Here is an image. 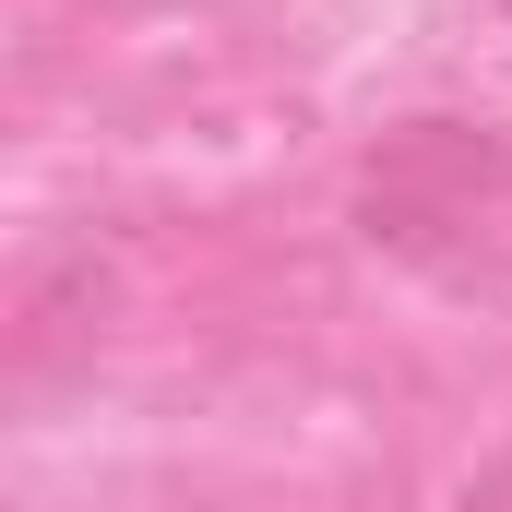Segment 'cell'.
<instances>
[{
  "label": "cell",
  "mask_w": 512,
  "mask_h": 512,
  "mask_svg": "<svg viewBox=\"0 0 512 512\" xmlns=\"http://www.w3.org/2000/svg\"><path fill=\"white\" fill-rule=\"evenodd\" d=\"M512 215V131L489 120H393L358 167V239L370 251H465L477 227Z\"/></svg>",
  "instance_id": "cell-1"
}]
</instances>
